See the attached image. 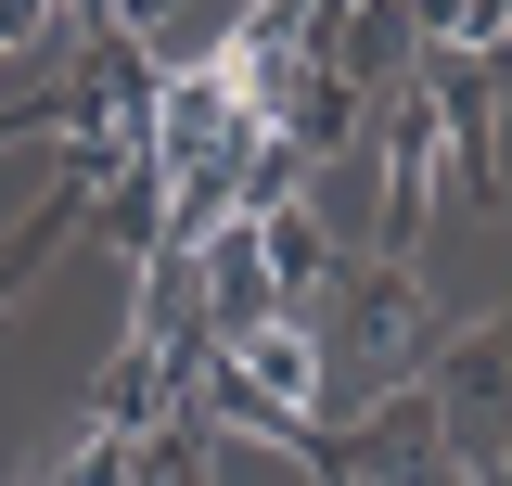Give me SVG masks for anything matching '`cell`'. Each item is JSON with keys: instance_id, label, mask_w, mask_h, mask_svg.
Returning <instances> with one entry per match:
<instances>
[{"instance_id": "obj_1", "label": "cell", "mask_w": 512, "mask_h": 486, "mask_svg": "<svg viewBox=\"0 0 512 486\" xmlns=\"http://www.w3.org/2000/svg\"><path fill=\"white\" fill-rule=\"evenodd\" d=\"M333 320H346V333H333L320 359H346V371H359V397H397V384L423 371V333H436V307H423V282H410L397 256H384V269H359V256H346Z\"/></svg>"}, {"instance_id": "obj_2", "label": "cell", "mask_w": 512, "mask_h": 486, "mask_svg": "<svg viewBox=\"0 0 512 486\" xmlns=\"http://www.w3.org/2000/svg\"><path fill=\"white\" fill-rule=\"evenodd\" d=\"M333 397V359H320L308 320H269L244 346H218V410H256V423H320Z\"/></svg>"}, {"instance_id": "obj_3", "label": "cell", "mask_w": 512, "mask_h": 486, "mask_svg": "<svg viewBox=\"0 0 512 486\" xmlns=\"http://www.w3.org/2000/svg\"><path fill=\"white\" fill-rule=\"evenodd\" d=\"M436 423H448V461L461 474H500V448H512V333H461L448 346Z\"/></svg>"}, {"instance_id": "obj_4", "label": "cell", "mask_w": 512, "mask_h": 486, "mask_svg": "<svg viewBox=\"0 0 512 486\" xmlns=\"http://www.w3.org/2000/svg\"><path fill=\"white\" fill-rule=\"evenodd\" d=\"M372 205H384V243H410L423 218H436V180H448V116H436V90L410 77L397 90V116H384V167H372Z\"/></svg>"}, {"instance_id": "obj_5", "label": "cell", "mask_w": 512, "mask_h": 486, "mask_svg": "<svg viewBox=\"0 0 512 486\" xmlns=\"http://www.w3.org/2000/svg\"><path fill=\"white\" fill-rule=\"evenodd\" d=\"M448 423H436V384H397L372 397V435H359V486H448Z\"/></svg>"}, {"instance_id": "obj_6", "label": "cell", "mask_w": 512, "mask_h": 486, "mask_svg": "<svg viewBox=\"0 0 512 486\" xmlns=\"http://www.w3.org/2000/svg\"><path fill=\"white\" fill-rule=\"evenodd\" d=\"M192 282H205V333H218V346H244V333H269V320H295V307L269 295V269H256V231H244V218L192 243Z\"/></svg>"}, {"instance_id": "obj_7", "label": "cell", "mask_w": 512, "mask_h": 486, "mask_svg": "<svg viewBox=\"0 0 512 486\" xmlns=\"http://www.w3.org/2000/svg\"><path fill=\"white\" fill-rule=\"evenodd\" d=\"M244 231H256V269H269V295H282V307L346 282V256H333V231H320L308 205H269V218H244Z\"/></svg>"}]
</instances>
